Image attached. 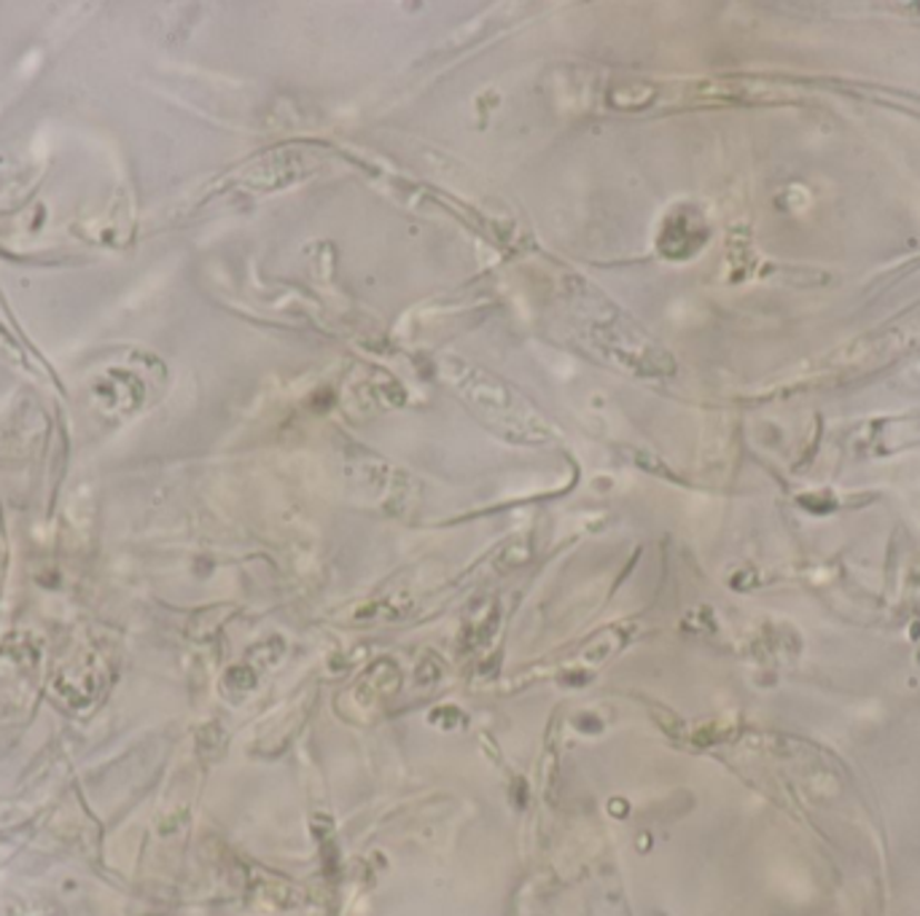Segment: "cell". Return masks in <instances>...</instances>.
Returning a JSON list of instances; mask_svg holds the SVG:
<instances>
[{
	"mask_svg": "<svg viewBox=\"0 0 920 916\" xmlns=\"http://www.w3.org/2000/svg\"><path fill=\"white\" fill-rule=\"evenodd\" d=\"M449 382L458 387L463 396H466L474 406H479L482 415L491 417L493 422H501L506 430L520 428L523 438L544 436V430L538 428V419H527V406L514 396L510 387L501 385L498 379L487 377L485 371H477L468 364H458V360H453Z\"/></svg>",
	"mask_w": 920,
	"mask_h": 916,
	"instance_id": "cell-1",
	"label": "cell"
}]
</instances>
